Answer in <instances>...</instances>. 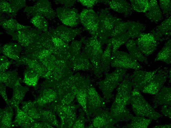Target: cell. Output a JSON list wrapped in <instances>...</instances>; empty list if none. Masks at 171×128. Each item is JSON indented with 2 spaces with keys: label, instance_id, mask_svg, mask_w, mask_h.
Wrapping results in <instances>:
<instances>
[{
  "label": "cell",
  "instance_id": "obj_1",
  "mask_svg": "<svg viewBox=\"0 0 171 128\" xmlns=\"http://www.w3.org/2000/svg\"><path fill=\"white\" fill-rule=\"evenodd\" d=\"M109 9H103L97 13L99 16L97 38L102 44L107 43L118 18L111 15Z\"/></svg>",
  "mask_w": 171,
  "mask_h": 128
},
{
  "label": "cell",
  "instance_id": "obj_2",
  "mask_svg": "<svg viewBox=\"0 0 171 128\" xmlns=\"http://www.w3.org/2000/svg\"><path fill=\"white\" fill-rule=\"evenodd\" d=\"M81 41L85 44V51L90 58L94 67L95 73L99 77L103 72L101 64V59L103 53L102 44L97 37H92Z\"/></svg>",
  "mask_w": 171,
  "mask_h": 128
},
{
  "label": "cell",
  "instance_id": "obj_3",
  "mask_svg": "<svg viewBox=\"0 0 171 128\" xmlns=\"http://www.w3.org/2000/svg\"><path fill=\"white\" fill-rule=\"evenodd\" d=\"M125 71V69L117 68L112 73L106 74L105 79L99 82V87L107 100L112 97L113 91L122 80Z\"/></svg>",
  "mask_w": 171,
  "mask_h": 128
},
{
  "label": "cell",
  "instance_id": "obj_4",
  "mask_svg": "<svg viewBox=\"0 0 171 128\" xmlns=\"http://www.w3.org/2000/svg\"><path fill=\"white\" fill-rule=\"evenodd\" d=\"M111 65L112 67L138 70L142 68L138 61L129 54L116 51L112 54Z\"/></svg>",
  "mask_w": 171,
  "mask_h": 128
},
{
  "label": "cell",
  "instance_id": "obj_5",
  "mask_svg": "<svg viewBox=\"0 0 171 128\" xmlns=\"http://www.w3.org/2000/svg\"><path fill=\"white\" fill-rule=\"evenodd\" d=\"M80 22L92 37L98 38L99 16L92 9H85L79 15Z\"/></svg>",
  "mask_w": 171,
  "mask_h": 128
},
{
  "label": "cell",
  "instance_id": "obj_6",
  "mask_svg": "<svg viewBox=\"0 0 171 128\" xmlns=\"http://www.w3.org/2000/svg\"><path fill=\"white\" fill-rule=\"evenodd\" d=\"M24 11L31 14L33 16H41L49 19L53 18L56 15L51 3L47 0H39L33 6L26 7Z\"/></svg>",
  "mask_w": 171,
  "mask_h": 128
},
{
  "label": "cell",
  "instance_id": "obj_7",
  "mask_svg": "<svg viewBox=\"0 0 171 128\" xmlns=\"http://www.w3.org/2000/svg\"><path fill=\"white\" fill-rule=\"evenodd\" d=\"M39 34L37 30L27 29L17 31L11 35L20 46L27 48L39 40Z\"/></svg>",
  "mask_w": 171,
  "mask_h": 128
},
{
  "label": "cell",
  "instance_id": "obj_8",
  "mask_svg": "<svg viewBox=\"0 0 171 128\" xmlns=\"http://www.w3.org/2000/svg\"><path fill=\"white\" fill-rule=\"evenodd\" d=\"M135 41L138 49L146 56L152 54L157 45V41L152 33H141Z\"/></svg>",
  "mask_w": 171,
  "mask_h": 128
},
{
  "label": "cell",
  "instance_id": "obj_9",
  "mask_svg": "<svg viewBox=\"0 0 171 128\" xmlns=\"http://www.w3.org/2000/svg\"><path fill=\"white\" fill-rule=\"evenodd\" d=\"M56 14L62 22L67 26L76 27L80 22L79 15L76 9L59 7L56 9Z\"/></svg>",
  "mask_w": 171,
  "mask_h": 128
},
{
  "label": "cell",
  "instance_id": "obj_10",
  "mask_svg": "<svg viewBox=\"0 0 171 128\" xmlns=\"http://www.w3.org/2000/svg\"><path fill=\"white\" fill-rule=\"evenodd\" d=\"M95 116L92 120V124L88 127L90 128H114V126L117 121L111 116L110 112L106 110L100 109L94 113Z\"/></svg>",
  "mask_w": 171,
  "mask_h": 128
},
{
  "label": "cell",
  "instance_id": "obj_11",
  "mask_svg": "<svg viewBox=\"0 0 171 128\" xmlns=\"http://www.w3.org/2000/svg\"><path fill=\"white\" fill-rule=\"evenodd\" d=\"M86 107L89 115L97 109L105 107L104 99L89 83L86 90Z\"/></svg>",
  "mask_w": 171,
  "mask_h": 128
},
{
  "label": "cell",
  "instance_id": "obj_12",
  "mask_svg": "<svg viewBox=\"0 0 171 128\" xmlns=\"http://www.w3.org/2000/svg\"><path fill=\"white\" fill-rule=\"evenodd\" d=\"M117 89V93L114 102L126 106L130 102L131 90L134 84L126 80L119 83Z\"/></svg>",
  "mask_w": 171,
  "mask_h": 128
},
{
  "label": "cell",
  "instance_id": "obj_13",
  "mask_svg": "<svg viewBox=\"0 0 171 128\" xmlns=\"http://www.w3.org/2000/svg\"><path fill=\"white\" fill-rule=\"evenodd\" d=\"M160 68L151 71L136 70L132 76L134 87L139 90H142L152 80Z\"/></svg>",
  "mask_w": 171,
  "mask_h": 128
},
{
  "label": "cell",
  "instance_id": "obj_14",
  "mask_svg": "<svg viewBox=\"0 0 171 128\" xmlns=\"http://www.w3.org/2000/svg\"><path fill=\"white\" fill-rule=\"evenodd\" d=\"M81 28L72 29L61 26L51 30V35L60 38L64 42H68L81 32Z\"/></svg>",
  "mask_w": 171,
  "mask_h": 128
},
{
  "label": "cell",
  "instance_id": "obj_15",
  "mask_svg": "<svg viewBox=\"0 0 171 128\" xmlns=\"http://www.w3.org/2000/svg\"><path fill=\"white\" fill-rule=\"evenodd\" d=\"M14 108L16 110V114L14 120L13 122V127L31 128L34 123L37 120L29 116L21 109L19 106H16Z\"/></svg>",
  "mask_w": 171,
  "mask_h": 128
},
{
  "label": "cell",
  "instance_id": "obj_16",
  "mask_svg": "<svg viewBox=\"0 0 171 128\" xmlns=\"http://www.w3.org/2000/svg\"><path fill=\"white\" fill-rule=\"evenodd\" d=\"M101 2L108 4L109 9L125 15H129L132 9L131 5L125 0H101Z\"/></svg>",
  "mask_w": 171,
  "mask_h": 128
},
{
  "label": "cell",
  "instance_id": "obj_17",
  "mask_svg": "<svg viewBox=\"0 0 171 128\" xmlns=\"http://www.w3.org/2000/svg\"><path fill=\"white\" fill-rule=\"evenodd\" d=\"M166 78L163 75L156 74L151 81L142 89V91L149 94H157L163 86Z\"/></svg>",
  "mask_w": 171,
  "mask_h": 128
},
{
  "label": "cell",
  "instance_id": "obj_18",
  "mask_svg": "<svg viewBox=\"0 0 171 128\" xmlns=\"http://www.w3.org/2000/svg\"><path fill=\"white\" fill-rule=\"evenodd\" d=\"M0 83L10 88H13L23 81L18 77V72L15 71L0 72Z\"/></svg>",
  "mask_w": 171,
  "mask_h": 128
},
{
  "label": "cell",
  "instance_id": "obj_19",
  "mask_svg": "<svg viewBox=\"0 0 171 128\" xmlns=\"http://www.w3.org/2000/svg\"><path fill=\"white\" fill-rule=\"evenodd\" d=\"M21 46L16 43L6 44L1 48V52L4 55L12 60H18L20 57Z\"/></svg>",
  "mask_w": 171,
  "mask_h": 128
},
{
  "label": "cell",
  "instance_id": "obj_20",
  "mask_svg": "<svg viewBox=\"0 0 171 128\" xmlns=\"http://www.w3.org/2000/svg\"><path fill=\"white\" fill-rule=\"evenodd\" d=\"M12 97L10 99V105L14 107L19 106L22 102L26 93L29 90L28 88L22 85L20 83L16 85L13 88Z\"/></svg>",
  "mask_w": 171,
  "mask_h": 128
},
{
  "label": "cell",
  "instance_id": "obj_21",
  "mask_svg": "<svg viewBox=\"0 0 171 128\" xmlns=\"http://www.w3.org/2000/svg\"><path fill=\"white\" fill-rule=\"evenodd\" d=\"M2 28L7 31L8 34L11 35L16 32L22 30L28 29L31 26L23 25L13 18L4 19L0 22Z\"/></svg>",
  "mask_w": 171,
  "mask_h": 128
},
{
  "label": "cell",
  "instance_id": "obj_22",
  "mask_svg": "<svg viewBox=\"0 0 171 128\" xmlns=\"http://www.w3.org/2000/svg\"><path fill=\"white\" fill-rule=\"evenodd\" d=\"M12 107L9 106L0 109V127L1 128L13 127L12 119L14 112Z\"/></svg>",
  "mask_w": 171,
  "mask_h": 128
},
{
  "label": "cell",
  "instance_id": "obj_23",
  "mask_svg": "<svg viewBox=\"0 0 171 128\" xmlns=\"http://www.w3.org/2000/svg\"><path fill=\"white\" fill-rule=\"evenodd\" d=\"M110 113L112 117L117 121L124 120L127 118L131 117L126 106L114 102L111 106Z\"/></svg>",
  "mask_w": 171,
  "mask_h": 128
},
{
  "label": "cell",
  "instance_id": "obj_24",
  "mask_svg": "<svg viewBox=\"0 0 171 128\" xmlns=\"http://www.w3.org/2000/svg\"><path fill=\"white\" fill-rule=\"evenodd\" d=\"M152 33L157 41L160 40L162 36H168L171 35V16L164 20L160 25L157 26L155 30Z\"/></svg>",
  "mask_w": 171,
  "mask_h": 128
},
{
  "label": "cell",
  "instance_id": "obj_25",
  "mask_svg": "<svg viewBox=\"0 0 171 128\" xmlns=\"http://www.w3.org/2000/svg\"><path fill=\"white\" fill-rule=\"evenodd\" d=\"M149 7L146 12V16L151 21L157 22L162 17V13L156 0H149Z\"/></svg>",
  "mask_w": 171,
  "mask_h": 128
},
{
  "label": "cell",
  "instance_id": "obj_26",
  "mask_svg": "<svg viewBox=\"0 0 171 128\" xmlns=\"http://www.w3.org/2000/svg\"><path fill=\"white\" fill-rule=\"evenodd\" d=\"M56 93L53 90H45L33 102L37 107H39L53 101L56 99Z\"/></svg>",
  "mask_w": 171,
  "mask_h": 128
},
{
  "label": "cell",
  "instance_id": "obj_27",
  "mask_svg": "<svg viewBox=\"0 0 171 128\" xmlns=\"http://www.w3.org/2000/svg\"><path fill=\"white\" fill-rule=\"evenodd\" d=\"M21 109L29 116L36 120H40L39 110L34 104L30 101H24L21 102Z\"/></svg>",
  "mask_w": 171,
  "mask_h": 128
},
{
  "label": "cell",
  "instance_id": "obj_28",
  "mask_svg": "<svg viewBox=\"0 0 171 128\" xmlns=\"http://www.w3.org/2000/svg\"><path fill=\"white\" fill-rule=\"evenodd\" d=\"M171 40H169L159 52L154 62L160 61L170 64L171 63Z\"/></svg>",
  "mask_w": 171,
  "mask_h": 128
},
{
  "label": "cell",
  "instance_id": "obj_29",
  "mask_svg": "<svg viewBox=\"0 0 171 128\" xmlns=\"http://www.w3.org/2000/svg\"><path fill=\"white\" fill-rule=\"evenodd\" d=\"M126 46L129 54L138 61L142 62L145 60V58L138 49L135 40H128L126 43Z\"/></svg>",
  "mask_w": 171,
  "mask_h": 128
},
{
  "label": "cell",
  "instance_id": "obj_30",
  "mask_svg": "<svg viewBox=\"0 0 171 128\" xmlns=\"http://www.w3.org/2000/svg\"><path fill=\"white\" fill-rule=\"evenodd\" d=\"M39 76L32 69L28 67L25 71L23 82L27 85L36 88Z\"/></svg>",
  "mask_w": 171,
  "mask_h": 128
},
{
  "label": "cell",
  "instance_id": "obj_31",
  "mask_svg": "<svg viewBox=\"0 0 171 128\" xmlns=\"http://www.w3.org/2000/svg\"><path fill=\"white\" fill-rule=\"evenodd\" d=\"M130 38L128 35L125 33L112 37L108 41L110 42L112 46V54L118 50L119 47L126 43Z\"/></svg>",
  "mask_w": 171,
  "mask_h": 128
},
{
  "label": "cell",
  "instance_id": "obj_32",
  "mask_svg": "<svg viewBox=\"0 0 171 128\" xmlns=\"http://www.w3.org/2000/svg\"><path fill=\"white\" fill-rule=\"evenodd\" d=\"M30 22L38 29L37 30L40 34L42 32L48 31V23L44 17L39 15L33 16Z\"/></svg>",
  "mask_w": 171,
  "mask_h": 128
},
{
  "label": "cell",
  "instance_id": "obj_33",
  "mask_svg": "<svg viewBox=\"0 0 171 128\" xmlns=\"http://www.w3.org/2000/svg\"><path fill=\"white\" fill-rule=\"evenodd\" d=\"M107 46L103 52L101 59V64L103 72L108 69L110 64L112 52V44L108 41Z\"/></svg>",
  "mask_w": 171,
  "mask_h": 128
},
{
  "label": "cell",
  "instance_id": "obj_34",
  "mask_svg": "<svg viewBox=\"0 0 171 128\" xmlns=\"http://www.w3.org/2000/svg\"><path fill=\"white\" fill-rule=\"evenodd\" d=\"M132 9L138 12L145 13L149 9L148 0H130Z\"/></svg>",
  "mask_w": 171,
  "mask_h": 128
},
{
  "label": "cell",
  "instance_id": "obj_35",
  "mask_svg": "<svg viewBox=\"0 0 171 128\" xmlns=\"http://www.w3.org/2000/svg\"><path fill=\"white\" fill-rule=\"evenodd\" d=\"M39 110L40 120L43 121L50 125H56L57 121L54 114L51 112L43 110L38 108Z\"/></svg>",
  "mask_w": 171,
  "mask_h": 128
},
{
  "label": "cell",
  "instance_id": "obj_36",
  "mask_svg": "<svg viewBox=\"0 0 171 128\" xmlns=\"http://www.w3.org/2000/svg\"><path fill=\"white\" fill-rule=\"evenodd\" d=\"M8 1L12 6L13 16L16 15L19 10L26 5V1L25 0H10Z\"/></svg>",
  "mask_w": 171,
  "mask_h": 128
},
{
  "label": "cell",
  "instance_id": "obj_37",
  "mask_svg": "<svg viewBox=\"0 0 171 128\" xmlns=\"http://www.w3.org/2000/svg\"><path fill=\"white\" fill-rule=\"evenodd\" d=\"M0 13H5L11 16H13L12 6L8 1L1 0L0 1Z\"/></svg>",
  "mask_w": 171,
  "mask_h": 128
},
{
  "label": "cell",
  "instance_id": "obj_38",
  "mask_svg": "<svg viewBox=\"0 0 171 128\" xmlns=\"http://www.w3.org/2000/svg\"><path fill=\"white\" fill-rule=\"evenodd\" d=\"M0 72L6 71L12 63V60H9L5 56L1 55L0 57Z\"/></svg>",
  "mask_w": 171,
  "mask_h": 128
},
{
  "label": "cell",
  "instance_id": "obj_39",
  "mask_svg": "<svg viewBox=\"0 0 171 128\" xmlns=\"http://www.w3.org/2000/svg\"><path fill=\"white\" fill-rule=\"evenodd\" d=\"M159 4L160 7L164 14L168 15L170 14L171 11V0H160Z\"/></svg>",
  "mask_w": 171,
  "mask_h": 128
},
{
  "label": "cell",
  "instance_id": "obj_40",
  "mask_svg": "<svg viewBox=\"0 0 171 128\" xmlns=\"http://www.w3.org/2000/svg\"><path fill=\"white\" fill-rule=\"evenodd\" d=\"M82 41H76L73 42L70 49L71 53L78 56L80 55V50L82 44Z\"/></svg>",
  "mask_w": 171,
  "mask_h": 128
},
{
  "label": "cell",
  "instance_id": "obj_41",
  "mask_svg": "<svg viewBox=\"0 0 171 128\" xmlns=\"http://www.w3.org/2000/svg\"><path fill=\"white\" fill-rule=\"evenodd\" d=\"M78 1L83 6L86 7L88 9H91L98 2H100V0H79Z\"/></svg>",
  "mask_w": 171,
  "mask_h": 128
},
{
  "label": "cell",
  "instance_id": "obj_42",
  "mask_svg": "<svg viewBox=\"0 0 171 128\" xmlns=\"http://www.w3.org/2000/svg\"><path fill=\"white\" fill-rule=\"evenodd\" d=\"M0 95L5 101L6 103L8 105H10V99L8 98L6 91V86L4 84L0 83Z\"/></svg>",
  "mask_w": 171,
  "mask_h": 128
},
{
  "label": "cell",
  "instance_id": "obj_43",
  "mask_svg": "<svg viewBox=\"0 0 171 128\" xmlns=\"http://www.w3.org/2000/svg\"><path fill=\"white\" fill-rule=\"evenodd\" d=\"M85 119L83 113L80 115L76 121L74 127L75 128H84L85 125Z\"/></svg>",
  "mask_w": 171,
  "mask_h": 128
},
{
  "label": "cell",
  "instance_id": "obj_44",
  "mask_svg": "<svg viewBox=\"0 0 171 128\" xmlns=\"http://www.w3.org/2000/svg\"><path fill=\"white\" fill-rule=\"evenodd\" d=\"M56 1L57 3L63 5L66 7L69 8L74 5L76 0H57Z\"/></svg>",
  "mask_w": 171,
  "mask_h": 128
},
{
  "label": "cell",
  "instance_id": "obj_45",
  "mask_svg": "<svg viewBox=\"0 0 171 128\" xmlns=\"http://www.w3.org/2000/svg\"><path fill=\"white\" fill-rule=\"evenodd\" d=\"M49 124L45 122H39L36 121L32 125L31 128H51Z\"/></svg>",
  "mask_w": 171,
  "mask_h": 128
}]
</instances>
